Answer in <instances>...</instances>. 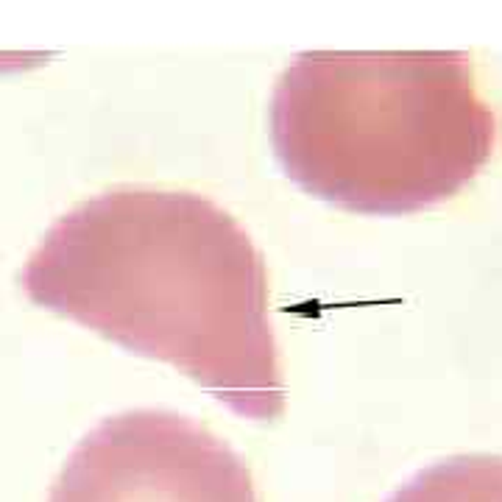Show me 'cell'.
I'll use <instances>...</instances> for the list:
<instances>
[{
    "mask_svg": "<svg viewBox=\"0 0 502 502\" xmlns=\"http://www.w3.org/2000/svg\"><path fill=\"white\" fill-rule=\"evenodd\" d=\"M48 502H260L243 457L193 418L132 410L84 435Z\"/></svg>",
    "mask_w": 502,
    "mask_h": 502,
    "instance_id": "3957f363",
    "label": "cell"
},
{
    "mask_svg": "<svg viewBox=\"0 0 502 502\" xmlns=\"http://www.w3.org/2000/svg\"><path fill=\"white\" fill-rule=\"evenodd\" d=\"M494 112L466 53L307 51L282 73L271 140L302 190L402 215L455 195L491 156Z\"/></svg>",
    "mask_w": 502,
    "mask_h": 502,
    "instance_id": "7a4b0ae2",
    "label": "cell"
},
{
    "mask_svg": "<svg viewBox=\"0 0 502 502\" xmlns=\"http://www.w3.org/2000/svg\"><path fill=\"white\" fill-rule=\"evenodd\" d=\"M20 285L34 304L174 363L237 416L271 422L285 407L263 254L201 195L120 187L84 201L45 232Z\"/></svg>",
    "mask_w": 502,
    "mask_h": 502,
    "instance_id": "6da1fadb",
    "label": "cell"
},
{
    "mask_svg": "<svg viewBox=\"0 0 502 502\" xmlns=\"http://www.w3.org/2000/svg\"><path fill=\"white\" fill-rule=\"evenodd\" d=\"M388 502H502V457L460 455L418 472Z\"/></svg>",
    "mask_w": 502,
    "mask_h": 502,
    "instance_id": "277c9868",
    "label": "cell"
}]
</instances>
